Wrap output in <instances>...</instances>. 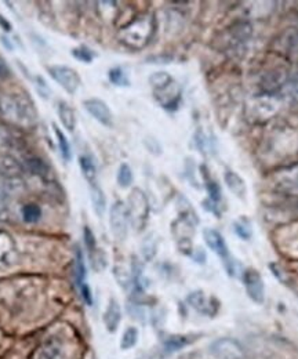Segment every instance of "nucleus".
<instances>
[{"label": "nucleus", "mask_w": 298, "mask_h": 359, "mask_svg": "<svg viewBox=\"0 0 298 359\" xmlns=\"http://www.w3.org/2000/svg\"><path fill=\"white\" fill-rule=\"evenodd\" d=\"M0 114L10 123L29 129L38 122V111L32 98L25 93H8L0 97Z\"/></svg>", "instance_id": "f257e3e1"}, {"label": "nucleus", "mask_w": 298, "mask_h": 359, "mask_svg": "<svg viewBox=\"0 0 298 359\" xmlns=\"http://www.w3.org/2000/svg\"><path fill=\"white\" fill-rule=\"evenodd\" d=\"M155 28L156 21L154 14L144 13L133 18L128 25L122 27L118 39L131 50H141L151 42Z\"/></svg>", "instance_id": "f03ea898"}, {"label": "nucleus", "mask_w": 298, "mask_h": 359, "mask_svg": "<svg viewBox=\"0 0 298 359\" xmlns=\"http://www.w3.org/2000/svg\"><path fill=\"white\" fill-rule=\"evenodd\" d=\"M279 108L280 101L275 94H261L249 104L248 115L250 121L262 123L273 118V115L278 114Z\"/></svg>", "instance_id": "7ed1b4c3"}, {"label": "nucleus", "mask_w": 298, "mask_h": 359, "mask_svg": "<svg viewBox=\"0 0 298 359\" xmlns=\"http://www.w3.org/2000/svg\"><path fill=\"white\" fill-rule=\"evenodd\" d=\"M128 220L135 231H141L148 220L149 215V203L147 195L140 189L134 188L128 195Z\"/></svg>", "instance_id": "20e7f679"}, {"label": "nucleus", "mask_w": 298, "mask_h": 359, "mask_svg": "<svg viewBox=\"0 0 298 359\" xmlns=\"http://www.w3.org/2000/svg\"><path fill=\"white\" fill-rule=\"evenodd\" d=\"M203 238H205V242L206 245L213 250L214 253L224 262L225 264V269L228 271L229 275H236V263H235V259L231 257L229 255V250H228V246L222 238V235L212 229V228H208L203 231Z\"/></svg>", "instance_id": "39448f33"}, {"label": "nucleus", "mask_w": 298, "mask_h": 359, "mask_svg": "<svg viewBox=\"0 0 298 359\" xmlns=\"http://www.w3.org/2000/svg\"><path fill=\"white\" fill-rule=\"evenodd\" d=\"M47 71H48V75L68 94L74 95L81 88L82 79H81L79 74L75 69H72L71 67L51 65V67H47Z\"/></svg>", "instance_id": "423d86ee"}, {"label": "nucleus", "mask_w": 298, "mask_h": 359, "mask_svg": "<svg viewBox=\"0 0 298 359\" xmlns=\"http://www.w3.org/2000/svg\"><path fill=\"white\" fill-rule=\"evenodd\" d=\"M289 82V68L285 64H276L265 71L261 78V89L264 94H276L278 90Z\"/></svg>", "instance_id": "0eeeda50"}, {"label": "nucleus", "mask_w": 298, "mask_h": 359, "mask_svg": "<svg viewBox=\"0 0 298 359\" xmlns=\"http://www.w3.org/2000/svg\"><path fill=\"white\" fill-rule=\"evenodd\" d=\"M109 224L116 241L126 239L130 220H128V206L122 201H118L112 205L109 212Z\"/></svg>", "instance_id": "6e6552de"}, {"label": "nucleus", "mask_w": 298, "mask_h": 359, "mask_svg": "<svg viewBox=\"0 0 298 359\" xmlns=\"http://www.w3.org/2000/svg\"><path fill=\"white\" fill-rule=\"evenodd\" d=\"M195 224L196 222L184 216H181L172 224V235L175 236L178 248L187 255H191L192 252V236L195 233Z\"/></svg>", "instance_id": "1a4fd4ad"}, {"label": "nucleus", "mask_w": 298, "mask_h": 359, "mask_svg": "<svg viewBox=\"0 0 298 359\" xmlns=\"http://www.w3.org/2000/svg\"><path fill=\"white\" fill-rule=\"evenodd\" d=\"M272 184L279 192L298 195V165L275 172L272 176Z\"/></svg>", "instance_id": "9d476101"}, {"label": "nucleus", "mask_w": 298, "mask_h": 359, "mask_svg": "<svg viewBox=\"0 0 298 359\" xmlns=\"http://www.w3.org/2000/svg\"><path fill=\"white\" fill-rule=\"evenodd\" d=\"M210 351L217 359H245V350L233 339H219L214 341Z\"/></svg>", "instance_id": "9b49d317"}, {"label": "nucleus", "mask_w": 298, "mask_h": 359, "mask_svg": "<svg viewBox=\"0 0 298 359\" xmlns=\"http://www.w3.org/2000/svg\"><path fill=\"white\" fill-rule=\"evenodd\" d=\"M243 285L246 287L248 296L257 303L262 304L265 300V286L259 272L255 269L243 271Z\"/></svg>", "instance_id": "f8f14e48"}, {"label": "nucleus", "mask_w": 298, "mask_h": 359, "mask_svg": "<svg viewBox=\"0 0 298 359\" xmlns=\"http://www.w3.org/2000/svg\"><path fill=\"white\" fill-rule=\"evenodd\" d=\"M187 302L195 311H198L199 314L206 315V316H214L219 310V303L217 299L210 297L199 290L192 292L187 297Z\"/></svg>", "instance_id": "ddd939ff"}, {"label": "nucleus", "mask_w": 298, "mask_h": 359, "mask_svg": "<svg viewBox=\"0 0 298 359\" xmlns=\"http://www.w3.org/2000/svg\"><path fill=\"white\" fill-rule=\"evenodd\" d=\"M86 111L101 125L111 128L114 125V116L109 107L100 98H88L83 101Z\"/></svg>", "instance_id": "4468645a"}, {"label": "nucleus", "mask_w": 298, "mask_h": 359, "mask_svg": "<svg viewBox=\"0 0 298 359\" xmlns=\"http://www.w3.org/2000/svg\"><path fill=\"white\" fill-rule=\"evenodd\" d=\"M36 359H68V350L60 339L51 337L38 350Z\"/></svg>", "instance_id": "2eb2a0df"}, {"label": "nucleus", "mask_w": 298, "mask_h": 359, "mask_svg": "<svg viewBox=\"0 0 298 359\" xmlns=\"http://www.w3.org/2000/svg\"><path fill=\"white\" fill-rule=\"evenodd\" d=\"M15 260V245L13 238L0 229V269L8 267Z\"/></svg>", "instance_id": "dca6fc26"}, {"label": "nucleus", "mask_w": 298, "mask_h": 359, "mask_svg": "<svg viewBox=\"0 0 298 359\" xmlns=\"http://www.w3.org/2000/svg\"><path fill=\"white\" fill-rule=\"evenodd\" d=\"M121 320H122L121 306H119V303L115 299H111L109 304H108V307L105 310V314H104V323H105L107 330L111 332V333L116 332L118 327H119Z\"/></svg>", "instance_id": "f3484780"}, {"label": "nucleus", "mask_w": 298, "mask_h": 359, "mask_svg": "<svg viewBox=\"0 0 298 359\" xmlns=\"http://www.w3.org/2000/svg\"><path fill=\"white\" fill-rule=\"evenodd\" d=\"M25 169L31 173V175H34V176H36V177H39L41 180H44V181H50L51 180V168L43 161L42 158H38V156H31V158H28L27 161H25Z\"/></svg>", "instance_id": "a211bd4d"}, {"label": "nucleus", "mask_w": 298, "mask_h": 359, "mask_svg": "<svg viewBox=\"0 0 298 359\" xmlns=\"http://www.w3.org/2000/svg\"><path fill=\"white\" fill-rule=\"evenodd\" d=\"M21 172L22 168L21 165L17 162V159H14L10 155H3L0 158V173L7 180L20 179L21 177Z\"/></svg>", "instance_id": "6ab92c4d"}, {"label": "nucleus", "mask_w": 298, "mask_h": 359, "mask_svg": "<svg viewBox=\"0 0 298 359\" xmlns=\"http://www.w3.org/2000/svg\"><path fill=\"white\" fill-rule=\"evenodd\" d=\"M58 118H60L62 126L68 132L75 130V128H76V115H75L74 108L71 105H68V102H65V101L58 102Z\"/></svg>", "instance_id": "aec40b11"}, {"label": "nucleus", "mask_w": 298, "mask_h": 359, "mask_svg": "<svg viewBox=\"0 0 298 359\" xmlns=\"http://www.w3.org/2000/svg\"><path fill=\"white\" fill-rule=\"evenodd\" d=\"M90 198H91L94 212L97 213L98 217H102L105 213V209H107V199H105L102 189L100 188V185L97 182L90 184Z\"/></svg>", "instance_id": "412c9836"}, {"label": "nucleus", "mask_w": 298, "mask_h": 359, "mask_svg": "<svg viewBox=\"0 0 298 359\" xmlns=\"http://www.w3.org/2000/svg\"><path fill=\"white\" fill-rule=\"evenodd\" d=\"M225 184L228 185V188L231 189V192H233L238 198L241 199H245L246 196V184H245V180L242 179L238 173L235 172H225Z\"/></svg>", "instance_id": "4be33fe9"}, {"label": "nucleus", "mask_w": 298, "mask_h": 359, "mask_svg": "<svg viewBox=\"0 0 298 359\" xmlns=\"http://www.w3.org/2000/svg\"><path fill=\"white\" fill-rule=\"evenodd\" d=\"M195 339L196 337H191V336H170L165 340V348L169 353H174L189 346L191 343L195 341Z\"/></svg>", "instance_id": "5701e85b"}, {"label": "nucleus", "mask_w": 298, "mask_h": 359, "mask_svg": "<svg viewBox=\"0 0 298 359\" xmlns=\"http://www.w3.org/2000/svg\"><path fill=\"white\" fill-rule=\"evenodd\" d=\"M149 83L154 88V91H162L172 85L174 79L171 78L170 74L161 71V72H155L149 76Z\"/></svg>", "instance_id": "b1692460"}, {"label": "nucleus", "mask_w": 298, "mask_h": 359, "mask_svg": "<svg viewBox=\"0 0 298 359\" xmlns=\"http://www.w3.org/2000/svg\"><path fill=\"white\" fill-rule=\"evenodd\" d=\"M21 215H22V220L28 224H34V223H38L42 217V209L39 205L36 203H28L22 208L21 210Z\"/></svg>", "instance_id": "393cba45"}, {"label": "nucleus", "mask_w": 298, "mask_h": 359, "mask_svg": "<svg viewBox=\"0 0 298 359\" xmlns=\"http://www.w3.org/2000/svg\"><path fill=\"white\" fill-rule=\"evenodd\" d=\"M79 165H81V170H82V175L88 184H94L95 179H97V168L94 165V162L91 161V158L82 155L79 158Z\"/></svg>", "instance_id": "a878e982"}, {"label": "nucleus", "mask_w": 298, "mask_h": 359, "mask_svg": "<svg viewBox=\"0 0 298 359\" xmlns=\"http://www.w3.org/2000/svg\"><path fill=\"white\" fill-rule=\"evenodd\" d=\"M108 78H109L111 83L115 85V86H119V88H128V86H130L128 75H126V72L121 67H115V68L109 69Z\"/></svg>", "instance_id": "bb28decb"}, {"label": "nucleus", "mask_w": 298, "mask_h": 359, "mask_svg": "<svg viewBox=\"0 0 298 359\" xmlns=\"http://www.w3.org/2000/svg\"><path fill=\"white\" fill-rule=\"evenodd\" d=\"M53 129H54V133H55V137H57L58 148H60V152H61L62 158L65 161H71V147H69V142H68L67 137L64 135V133L61 132V129L57 125H53Z\"/></svg>", "instance_id": "cd10ccee"}, {"label": "nucleus", "mask_w": 298, "mask_h": 359, "mask_svg": "<svg viewBox=\"0 0 298 359\" xmlns=\"http://www.w3.org/2000/svg\"><path fill=\"white\" fill-rule=\"evenodd\" d=\"M138 341V330L137 327H128L122 336V340H121V348L122 350H130L133 348Z\"/></svg>", "instance_id": "c85d7f7f"}, {"label": "nucleus", "mask_w": 298, "mask_h": 359, "mask_svg": "<svg viewBox=\"0 0 298 359\" xmlns=\"http://www.w3.org/2000/svg\"><path fill=\"white\" fill-rule=\"evenodd\" d=\"M233 229H235L236 235H238L241 239H243V241H248V239L252 238L253 231H252V224H250V222H249L248 219H241V220H238V222L233 224Z\"/></svg>", "instance_id": "c756f323"}, {"label": "nucleus", "mask_w": 298, "mask_h": 359, "mask_svg": "<svg viewBox=\"0 0 298 359\" xmlns=\"http://www.w3.org/2000/svg\"><path fill=\"white\" fill-rule=\"evenodd\" d=\"M118 184L119 187L122 188H128L133 182V170L131 168L128 166V163H122L119 166V170H118Z\"/></svg>", "instance_id": "7c9ffc66"}, {"label": "nucleus", "mask_w": 298, "mask_h": 359, "mask_svg": "<svg viewBox=\"0 0 298 359\" xmlns=\"http://www.w3.org/2000/svg\"><path fill=\"white\" fill-rule=\"evenodd\" d=\"M86 278V267L83 263V256L81 250H76V259H75V279L78 286L83 285Z\"/></svg>", "instance_id": "2f4dec72"}, {"label": "nucleus", "mask_w": 298, "mask_h": 359, "mask_svg": "<svg viewBox=\"0 0 298 359\" xmlns=\"http://www.w3.org/2000/svg\"><path fill=\"white\" fill-rule=\"evenodd\" d=\"M72 55L76 60H79L81 62H87V64H90L94 60V57H95V54L90 48H87L86 46H81V47L74 48L72 50Z\"/></svg>", "instance_id": "473e14b6"}, {"label": "nucleus", "mask_w": 298, "mask_h": 359, "mask_svg": "<svg viewBox=\"0 0 298 359\" xmlns=\"http://www.w3.org/2000/svg\"><path fill=\"white\" fill-rule=\"evenodd\" d=\"M34 85H35V89L38 91V94L42 97L43 100H48L50 98L51 90H50L47 82L43 79L42 76H35L34 78Z\"/></svg>", "instance_id": "72a5a7b5"}, {"label": "nucleus", "mask_w": 298, "mask_h": 359, "mask_svg": "<svg viewBox=\"0 0 298 359\" xmlns=\"http://www.w3.org/2000/svg\"><path fill=\"white\" fill-rule=\"evenodd\" d=\"M206 188H208V192H209V199L213 201L215 203H218L221 201V198H222L219 185L214 180H208Z\"/></svg>", "instance_id": "f704fd0d"}, {"label": "nucleus", "mask_w": 298, "mask_h": 359, "mask_svg": "<svg viewBox=\"0 0 298 359\" xmlns=\"http://www.w3.org/2000/svg\"><path fill=\"white\" fill-rule=\"evenodd\" d=\"M83 235H85V245L88 250V253H94L97 250V242H95V238H94V233L91 232V229L88 226H85L83 229Z\"/></svg>", "instance_id": "c9c22d12"}, {"label": "nucleus", "mask_w": 298, "mask_h": 359, "mask_svg": "<svg viewBox=\"0 0 298 359\" xmlns=\"http://www.w3.org/2000/svg\"><path fill=\"white\" fill-rule=\"evenodd\" d=\"M286 86H287V94L292 98V101L298 104V74L286 83Z\"/></svg>", "instance_id": "e433bc0d"}, {"label": "nucleus", "mask_w": 298, "mask_h": 359, "mask_svg": "<svg viewBox=\"0 0 298 359\" xmlns=\"http://www.w3.org/2000/svg\"><path fill=\"white\" fill-rule=\"evenodd\" d=\"M13 144V135L8 129L0 126V148H8Z\"/></svg>", "instance_id": "4c0bfd02"}, {"label": "nucleus", "mask_w": 298, "mask_h": 359, "mask_svg": "<svg viewBox=\"0 0 298 359\" xmlns=\"http://www.w3.org/2000/svg\"><path fill=\"white\" fill-rule=\"evenodd\" d=\"M79 290H81V294H82V299L85 302L87 306H91L93 304V297H91V290L88 287L87 283H83L79 286Z\"/></svg>", "instance_id": "58836bf2"}, {"label": "nucleus", "mask_w": 298, "mask_h": 359, "mask_svg": "<svg viewBox=\"0 0 298 359\" xmlns=\"http://www.w3.org/2000/svg\"><path fill=\"white\" fill-rule=\"evenodd\" d=\"M11 76V69L3 58H0V81H6Z\"/></svg>", "instance_id": "ea45409f"}, {"label": "nucleus", "mask_w": 298, "mask_h": 359, "mask_svg": "<svg viewBox=\"0 0 298 359\" xmlns=\"http://www.w3.org/2000/svg\"><path fill=\"white\" fill-rule=\"evenodd\" d=\"M7 192L3 188H0V215H3L7 210Z\"/></svg>", "instance_id": "a19ab883"}, {"label": "nucleus", "mask_w": 298, "mask_h": 359, "mask_svg": "<svg viewBox=\"0 0 298 359\" xmlns=\"http://www.w3.org/2000/svg\"><path fill=\"white\" fill-rule=\"evenodd\" d=\"M0 27L6 31V32H10L11 31V24L0 14Z\"/></svg>", "instance_id": "79ce46f5"}, {"label": "nucleus", "mask_w": 298, "mask_h": 359, "mask_svg": "<svg viewBox=\"0 0 298 359\" xmlns=\"http://www.w3.org/2000/svg\"><path fill=\"white\" fill-rule=\"evenodd\" d=\"M1 42H3V45L6 46L8 50H13V46H11V43H10L6 38H3V36H1Z\"/></svg>", "instance_id": "37998d69"}]
</instances>
